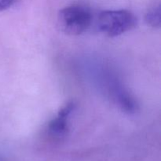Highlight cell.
Segmentation results:
<instances>
[{
  "label": "cell",
  "mask_w": 161,
  "mask_h": 161,
  "mask_svg": "<svg viewBox=\"0 0 161 161\" xmlns=\"http://www.w3.org/2000/svg\"><path fill=\"white\" fill-rule=\"evenodd\" d=\"M92 15L89 9L81 6H70L58 13L60 29L69 36H79L89 28Z\"/></svg>",
  "instance_id": "6da1fadb"
},
{
  "label": "cell",
  "mask_w": 161,
  "mask_h": 161,
  "mask_svg": "<svg viewBox=\"0 0 161 161\" xmlns=\"http://www.w3.org/2000/svg\"><path fill=\"white\" fill-rule=\"evenodd\" d=\"M136 24V17L126 9L105 10L98 17L99 28L110 37L124 34L135 28Z\"/></svg>",
  "instance_id": "7a4b0ae2"
},
{
  "label": "cell",
  "mask_w": 161,
  "mask_h": 161,
  "mask_svg": "<svg viewBox=\"0 0 161 161\" xmlns=\"http://www.w3.org/2000/svg\"><path fill=\"white\" fill-rule=\"evenodd\" d=\"M74 108L75 105L73 103H68L60 110L58 116L50 121L48 130L52 136L56 138H62L65 136L69 130L68 119L74 110Z\"/></svg>",
  "instance_id": "3957f363"
},
{
  "label": "cell",
  "mask_w": 161,
  "mask_h": 161,
  "mask_svg": "<svg viewBox=\"0 0 161 161\" xmlns=\"http://www.w3.org/2000/svg\"><path fill=\"white\" fill-rule=\"evenodd\" d=\"M146 22L154 28H159L160 27L161 23V12L160 6H157L153 7L150 10L148 11L145 17Z\"/></svg>",
  "instance_id": "277c9868"
},
{
  "label": "cell",
  "mask_w": 161,
  "mask_h": 161,
  "mask_svg": "<svg viewBox=\"0 0 161 161\" xmlns=\"http://www.w3.org/2000/svg\"><path fill=\"white\" fill-rule=\"evenodd\" d=\"M17 0H0V12L4 11L14 6Z\"/></svg>",
  "instance_id": "5b68a950"
}]
</instances>
